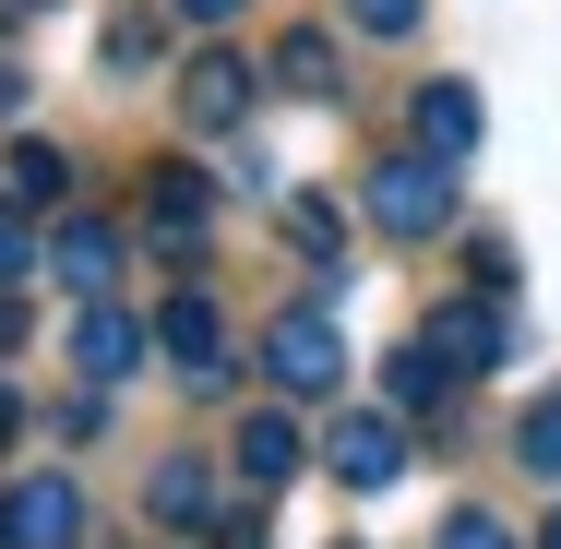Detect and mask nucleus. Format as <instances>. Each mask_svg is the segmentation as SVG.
Here are the masks:
<instances>
[{
	"label": "nucleus",
	"mask_w": 561,
	"mask_h": 549,
	"mask_svg": "<svg viewBox=\"0 0 561 549\" xmlns=\"http://www.w3.org/2000/svg\"><path fill=\"white\" fill-rule=\"evenodd\" d=\"M358 216L382 227V239H443V227H454V168L431 156V144H407V156L358 168Z\"/></svg>",
	"instance_id": "f257e3e1"
},
{
	"label": "nucleus",
	"mask_w": 561,
	"mask_h": 549,
	"mask_svg": "<svg viewBox=\"0 0 561 549\" xmlns=\"http://www.w3.org/2000/svg\"><path fill=\"white\" fill-rule=\"evenodd\" d=\"M263 370H275V394H335V382H346V346H335V323H323V299L275 311V334H263Z\"/></svg>",
	"instance_id": "f03ea898"
},
{
	"label": "nucleus",
	"mask_w": 561,
	"mask_h": 549,
	"mask_svg": "<svg viewBox=\"0 0 561 549\" xmlns=\"http://www.w3.org/2000/svg\"><path fill=\"white\" fill-rule=\"evenodd\" d=\"M251 96H263V72H251L239 48H192V60H180V131H239Z\"/></svg>",
	"instance_id": "7ed1b4c3"
},
{
	"label": "nucleus",
	"mask_w": 561,
	"mask_h": 549,
	"mask_svg": "<svg viewBox=\"0 0 561 549\" xmlns=\"http://www.w3.org/2000/svg\"><path fill=\"white\" fill-rule=\"evenodd\" d=\"M156 334H168V370H180L192 394H227V382H239V358H227V323H216V299H204V287H180Z\"/></svg>",
	"instance_id": "20e7f679"
},
{
	"label": "nucleus",
	"mask_w": 561,
	"mask_h": 549,
	"mask_svg": "<svg viewBox=\"0 0 561 549\" xmlns=\"http://www.w3.org/2000/svg\"><path fill=\"white\" fill-rule=\"evenodd\" d=\"M0 549H84V490H72V478L0 490Z\"/></svg>",
	"instance_id": "39448f33"
},
{
	"label": "nucleus",
	"mask_w": 561,
	"mask_h": 549,
	"mask_svg": "<svg viewBox=\"0 0 561 549\" xmlns=\"http://www.w3.org/2000/svg\"><path fill=\"white\" fill-rule=\"evenodd\" d=\"M204 216H216V180H204V168H156V180H144V239H156V251L204 263Z\"/></svg>",
	"instance_id": "423d86ee"
},
{
	"label": "nucleus",
	"mask_w": 561,
	"mask_h": 549,
	"mask_svg": "<svg viewBox=\"0 0 561 549\" xmlns=\"http://www.w3.org/2000/svg\"><path fill=\"white\" fill-rule=\"evenodd\" d=\"M323 466H335L346 490H394V478H407V419H382V407H358V419H335V442H323Z\"/></svg>",
	"instance_id": "0eeeda50"
},
{
	"label": "nucleus",
	"mask_w": 561,
	"mask_h": 549,
	"mask_svg": "<svg viewBox=\"0 0 561 549\" xmlns=\"http://www.w3.org/2000/svg\"><path fill=\"white\" fill-rule=\"evenodd\" d=\"M275 227H287V251H299V263L323 275V299H335L346 287V216L323 204V192H275Z\"/></svg>",
	"instance_id": "6e6552de"
},
{
	"label": "nucleus",
	"mask_w": 561,
	"mask_h": 549,
	"mask_svg": "<svg viewBox=\"0 0 561 549\" xmlns=\"http://www.w3.org/2000/svg\"><path fill=\"white\" fill-rule=\"evenodd\" d=\"M407 119H419V144H431L443 168H466V156H478V131H490L478 84H419V96H407Z\"/></svg>",
	"instance_id": "1a4fd4ad"
},
{
	"label": "nucleus",
	"mask_w": 561,
	"mask_h": 549,
	"mask_svg": "<svg viewBox=\"0 0 561 549\" xmlns=\"http://www.w3.org/2000/svg\"><path fill=\"white\" fill-rule=\"evenodd\" d=\"M48 275H60L72 299H108V275H119V227H108V216H60V239H48Z\"/></svg>",
	"instance_id": "9d476101"
},
{
	"label": "nucleus",
	"mask_w": 561,
	"mask_h": 549,
	"mask_svg": "<svg viewBox=\"0 0 561 549\" xmlns=\"http://www.w3.org/2000/svg\"><path fill=\"white\" fill-rule=\"evenodd\" d=\"M335 36H323V24H287V36H275V96H299V108H335Z\"/></svg>",
	"instance_id": "9b49d317"
},
{
	"label": "nucleus",
	"mask_w": 561,
	"mask_h": 549,
	"mask_svg": "<svg viewBox=\"0 0 561 549\" xmlns=\"http://www.w3.org/2000/svg\"><path fill=\"white\" fill-rule=\"evenodd\" d=\"M454 382H466V370H454V358H443V346H431V334L382 358V394H394L407 419H443V407H454Z\"/></svg>",
	"instance_id": "f8f14e48"
},
{
	"label": "nucleus",
	"mask_w": 561,
	"mask_h": 549,
	"mask_svg": "<svg viewBox=\"0 0 561 549\" xmlns=\"http://www.w3.org/2000/svg\"><path fill=\"white\" fill-rule=\"evenodd\" d=\"M299 454H311V442H299L287 407H251V419H239V478H251V490H287V478H299Z\"/></svg>",
	"instance_id": "ddd939ff"
},
{
	"label": "nucleus",
	"mask_w": 561,
	"mask_h": 549,
	"mask_svg": "<svg viewBox=\"0 0 561 549\" xmlns=\"http://www.w3.org/2000/svg\"><path fill=\"white\" fill-rule=\"evenodd\" d=\"M131 358H144V334H131V311H108V299H84V311H72V370H84V382H119Z\"/></svg>",
	"instance_id": "4468645a"
},
{
	"label": "nucleus",
	"mask_w": 561,
	"mask_h": 549,
	"mask_svg": "<svg viewBox=\"0 0 561 549\" xmlns=\"http://www.w3.org/2000/svg\"><path fill=\"white\" fill-rule=\"evenodd\" d=\"M431 346H443L454 370H466V382H478V370H490V358H502V346H514V334H502V299H478V311H466V299H454L443 323H431Z\"/></svg>",
	"instance_id": "2eb2a0df"
},
{
	"label": "nucleus",
	"mask_w": 561,
	"mask_h": 549,
	"mask_svg": "<svg viewBox=\"0 0 561 549\" xmlns=\"http://www.w3.org/2000/svg\"><path fill=\"white\" fill-rule=\"evenodd\" d=\"M144 514H156V526H204V514H216V478H204L192 454H168V466L144 478Z\"/></svg>",
	"instance_id": "dca6fc26"
},
{
	"label": "nucleus",
	"mask_w": 561,
	"mask_h": 549,
	"mask_svg": "<svg viewBox=\"0 0 561 549\" xmlns=\"http://www.w3.org/2000/svg\"><path fill=\"white\" fill-rule=\"evenodd\" d=\"M0 180H12V204H60V192H72V156H60V144H12Z\"/></svg>",
	"instance_id": "f3484780"
},
{
	"label": "nucleus",
	"mask_w": 561,
	"mask_h": 549,
	"mask_svg": "<svg viewBox=\"0 0 561 549\" xmlns=\"http://www.w3.org/2000/svg\"><path fill=\"white\" fill-rule=\"evenodd\" d=\"M514 466H526V478H550V490H561V382L538 394V407H526V419H514Z\"/></svg>",
	"instance_id": "a211bd4d"
},
{
	"label": "nucleus",
	"mask_w": 561,
	"mask_h": 549,
	"mask_svg": "<svg viewBox=\"0 0 561 549\" xmlns=\"http://www.w3.org/2000/svg\"><path fill=\"white\" fill-rule=\"evenodd\" d=\"M156 48H168L156 12H108V72H156Z\"/></svg>",
	"instance_id": "6ab92c4d"
},
{
	"label": "nucleus",
	"mask_w": 561,
	"mask_h": 549,
	"mask_svg": "<svg viewBox=\"0 0 561 549\" xmlns=\"http://www.w3.org/2000/svg\"><path fill=\"white\" fill-rule=\"evenodd\" d=\"M419 12H431V0H346L358 36H419Z\"/></svg>",
	"instance_id": "aec40b11"
},
{
	"label": "nucleus",
	"mask_w": 561,
	"mask_h": 549,
	"mask_svg": "<svg viewBox=\"0 0 561 549\" xmlns=\"http://www.w3.org/2000/svg\"><path fill=\"white\" fill-rule=\"evenodd\" d=\"M466 275H478V299H514V251L502 239H466Z\"/></svg>",
	"instance_id": "412c9836"
},
{
	"label": "nucleus",
	"mask_w": 561,
	"mask_h": 549,
	"mask_svg": "<svg viewBox=\"0 0 561 549\" xmlns=\"http://www.w3.org/2000/svg\"><path fill=\"white\" fill-rule=\"evenodd\" d=\"M24 275H36V239H24V216L0 204V287H24Z\"/></svg>",
	"instance_id": "4be33fe9"
},
{
	"label": "nucleus",
	"mask_w": 561,
	"mask_h": 549,
	"mask_svg": "<svg viewBox=\"0 0 561 549\" xmlns=\"http://www.w3.org/2000/svg\"><path fill=\"white\" fill-rule=\"evenodd\" d=\"M431 549H514V538H502L490 514H454V526H443V538H431Z\"/></svg>",
	"instance_id": "5701e85b"
},
{
	"label": "nucleus",
	"mask_w": 561,
	"mask_h": 549,
	"mask_svg": "<svg viewBox=\"0 0 561 549\" xmlns=\"http://www.w3.org/2000/svg\"><path fill=\"white\" fill-rule=\"evenodd\" d=\"M251 0H180V24H239Z\"/></svg>",
	"instance_id": "b1692460"
},
{
	"label": "nucleus",
	"mask_w": 561,
	"mask_h": 549,
	"mask_svg": "<svg viewBox=\"0 0 561 549\" xmlns=\"http://www.w3.org/2000/svg\"><path fill=\"white\" fill-rule=\"evenodd\" d=\"M216 549H263V514H227V526H216Z\"/></svg>",
	"instance_id": "393cba45"
},
{
	"label": "nucleus",
	"mask_w": 561,
	"mask_h": 549,
	"mask_svg": "<svg viewBox=\"0 0 561 549\" xmlns=\"http://www.w3.org/2000/svg\"><path fill=\"white\" fill-rule=\"evenodd\" d=\"M12 346H24V299L0 287V358H12Z\"/></svg>",
	"instance_id": "a878e982"
},
{
	"label": "nucleus",
	"mask_w": 561,
	"mask_h": 549,
	"mask_svg": "<svg viewBox=\"0 0 561 549\" xmlns=\"http://www.w3.org/2000/svg\"><path fill=\"white\" fill-rule=\"evenodd\" d=\"M0 119H24V72L12 60H0Z\"/></svg>",
	"instance_id": "bb28decb"
},
{
	"label": "nucleus",
	"mask_w": 561,
	"mask_h": 549,
	"mask_svg": "<svg viewBox=\"0 0 561 549\" xmlns=\"http://www.w3.org/2000/svg\"><path fill=\"white\" fill-rule=\"evenodd\" d=\"M36 12H48V0H0V36H12V24H36Z\"/></svg>",
	"instance_id": "cd10ccee"
},
{
	"label": "nucleus",
	"mask_w": 561,
	"mask_h": 549,
	"mask_svg": "<svg viewBox=\"0 0 561 549\" xmlns=\"http://www.w3.org/2000/svg\"><path fill=\"white\" fill-rule=\"evenodd\" d=\"M12 431H24V407H12V394H0V442H12Z\"/></svg>",
	"instance_id": "c85d7f7f"
},
{
	"label": "nucleus",
	"mask_w": 561,
	"mask_h": 549,
	"mask_svg": "<svg viewBox=\"0 0 561 549\" xmlns=\"http://www.w3.org/2000/svg\"><path fill=\"white\" fill-rule=\"evenodd\" d=\"M538 549H561V514H550V526H538Z\"/></svg>",
	"instance_id": "c756f323"
}]
</instances>
